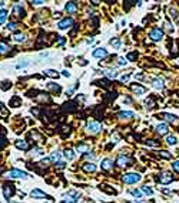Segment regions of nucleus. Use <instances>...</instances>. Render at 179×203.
<instances>
[{
  "label": "nucleus",
  "instance_id": "obj_1",
  "mask_svg": "<svg viewBox=\"0 0 179 203\" xmlns=\"http://www.w3.org/2000/svg\"><path fill=\"white\" fill-rule=\"evenodd\" d=\"M141 174L139 173H126V174H123V177H122V180L126 183V184H135V183H138V182H141Z\"/></svg>",
  "mask_w": 179,
  "mask_h": 203
},
{
  "label": "nucleus",
  "instance_id": "obj_2",
  "mask_svg": "<svg viewBox=\"0 0 179 203\" xmlns=\"http://www.w3.org/2000/svg\"><path fill=\"white\" fill-rule=\"evenodd\" d=\"M6 177H10V179H23V180H26L29 176H27V173H25V171H22V170L13 168V170H10V171L7 173Z\"/></svg>",
  "mask_w": 179,
  "mask_h": 203
},
{
  "label": "nucleus",
  "instance_id": "obj_3",
  "mask_svg": "<svg viewBox=\"0 0 179 203\" xmlns=\"http://www.w3.org/2000/svg\"><path fill=\"white\" fill-rule=\"evenodd\" d=\"M149 38H150L152 41H155V42L162 41V38H163V30H162V29H159V28H155V29H152V30H150Z\"/></svg>",
  "mask_w": 179,
  "mask_h": 203
},
{
  "label": "nucleus",
  "instance_id": "obj_4",
  "mask_svg": "<svg viewBox=\"0 0 179 203\" xmlns=\"http://www.w3.org/2000/svg\"><path fill=\"white\" fill-rule=\"evenodd\" d=\"M3 195L6 199H10L14 195V186L13 184H4L3 186Z\"/></svg>",
  "mask_w": 179,
  "mask_h": 203
},
{
  "label": "nucleus",
  "instance_id": "obj_5",
  "mask_svg": "<svg viewBox=\"0 0 179 203\" xmlns=\"http://www.w3.org/2000/svg\"><path fill=\"white\" fill-rule=\"evenodd\" d=\"M79 200V193H76V192H69L68 193V196H66V199H63L62 203H74Z\"/></svg>",
  "mask_w": 179,
  "mask_h": 203
},
{
  "label": "nucleus",
  "instance_id": "obj_6",
  "mask_svg": "<svg viewBox=\"0 0 179 203\" xmlns=\"http://www.w3.org/2000/svg\"><path fill=\"white\" fill-rule=\"evenodd\" d=\"M168 131H169L168 124H165V122H159V124L156 125V133H158L159 135H165V134H168Z\"/></svg>",
  "mask_w": 179,
  "mask_h": 203
},
{
  "label": "nucleus",
  "instance_id": "obj_7",
  "mask_svg": "<svg viewBox=\"0 0 179 203\" xmlns=\"http://www.w3.org/2000/svg\"><path fill=\"white\" fill-rule=\"evenodd\" d=\"M171 182H174V177H172L171 173H163V174H161L159 183H162V184H169Z\"/></svg>",
  "mask_w": 179,
  "mask_h": 203
},
{
  "label": "nucleus",
  "instance_id": "obj_8",
  "mask_svg": "<svg viewBox=\"0 0 179 203\" xmlns=\"http://www.w3.org/2000/svg\"><path fill=\"white\" fill-rule=\"evenodd\" d=\"M72 25H73V20H72L70 17H69V19L66 17V19H63L62 22H59L57 28H59L60 30H65V29H69V28H70Z\"/></svg>",
  "mask_w": 179,
  "mask_h": 203
},
{
  "label": "nucleus",
  "instance_id": "obj_9",
  "mask_svg": "<svg viewBox=\"0 0 179 203\" xmlns=\"http://www.w3.org/2000/svg\"><path fill=\"white\" fill-rule=\"evenodd\" d=\"M87 130H89V133H92V134H96V133H99L100 131V124L96 121H92L89 122V125H87Z\"/></svg>",
  "mask_w": 179,
  "mask_h": 203
},
{
  "label": "nucleus",
  "instance_id": "obj_10",
  "mask_svg": "<svg viewBox=\"0 0 179 203\" xmlns=\"http://www.w3.org/2000/svg\"><path fill=\"white\" fill-rule=\"evenodd\" d=\"M30 196H32L33 199H44V197H47L46 193L42 192L40 189H33V190L30 192Z\"/></svg>",
  "mask_w": 179,
  "mask_h": 203
},
{
  "label": "nucleus",
  "instance_id": "obj_11",
  "mask_svg": "<svg viewBox=\"0 0 179 203\" xmlns=\"http://www.w3.org/2000/svg\"><path fill=\"white\" fill-rule=\"evenodd\" d=\"M92 55H93V58H105V56H107V50L105 48H98L93 50Z\"/></svg>",
  "mask_w": 179,
  "mask_h": 203
},
{
  "label": "nucleus",
  "instance_id": "obj_12",
  "mask_svg": "<svg viewBox=\"0 0 179 203\" xmlns=\"http://www.w3.org/2000/svg\"><path fill=\"white\" fill-rule=\"evenodd\" d=\"M152 85H153L155 89L162 91V89H163V79H162V78H155V79L152 81Z\"/></svg>",
  "mask_w": 179,
  "mask_h": 203
},
{
  "label": "nucleus",
  "instance_id": "obj_13",
  "mask_svg": "<svg viewBox=\"0 0 179 203\" xmlns=\"http://www.w3.org/2000/svg\"><path fill=\"white\" fill-rule=\"evenodd\" d=\"M66 12L69 13V14H73L76 10H77V4L74 3V1H69V3H66Z\"/></svg>",
  "mask_w": 179,
  "mask_h": 203
},
{
  "label": "nucleus",
  "instance_id": "obj_14",
  "mask_svg": "<svg viewBox=\"0 0 179 203\" xmlns=\"http://www.w3.org/2000/svg\"><path fill=\"white\" fill-rule=\"evenodd\" d=\"M132 91H133L136 95H143V94L146 92V88H145V86H141L139 84H136V85H132Z\"/></svg>",
  "mask_w": 179,
  "mask_h": 203
},
{
  "label": "nucleus",
  "instance_id": "obj_15",
  "mask_svg": "<svg viewBox=\"0 0 179 203\" xmlns=\"http://www.w3.org/2000/svg\"><path fill=\"white\" fill-rule=\"evenodd\" d=\"M116 163H118V166L125 167V166H129L130 160H129L128 157H125V156H119V157H118V160H116Z\"/></svg>",
  "mask_w": 179,
  "mask_h": 203
},
{
  "label": "nucleus",
  "instance_id": "obj_16",
  "mask_svg": "<svg viewBox=\"0 0 179 203\" xmlns=\"http://www.w3.org/2000/svg\"><path fill=\"white\" fill-rule=\"evenodd\" d=\"M118 117L122 120H130V118H133V113L132 111H122V113H119Z\"/></svg>",
  "mask_w": 179,
  "mask_h": 203
},
{
  "label": "nucleus",
  "instance_id": "obj_17",
  "mask_svg": "<svg viewBox=\"0 0 179 203\" xmlns=\"http://www.w3.org/2000/svg\"><path fill=\"white\" fill-rule=\"evenodd\" d=\"M60 157H62V156H60L59 151H52V153H50V162L52 163H56V164L60 163Z\"/></svg>",
  "mask_w": 179,
  "mask_h": 203
},
{
  "label": "nucleus",
  "instance_id": "obj_18",
  "mask_svg": "<svg viewBox=\"0 0 179 203\" xmlns=\"http://www.w3.org/2000/svg\"><path fill=\"white\" fill-rule=\"evenodd\" d=\"M112 166H113V162H112L110 159H103V160H102V168H103V170H110Z\"/></svg>",
  "mask_w": 179,
  "mask_h": 203
},
{
  "label": "nucleus",
  "instance_id": "obj_19",
  "mask_svg": "<svg viewBox=\"0 0 179 203\" xmlns=\"http://www.w3.org/2000/svg\"><path fill=\"white\" fill-rule=\"evenodd\" d=\"M103 74L106 75L109 79H115V78L118 77V72H116L115 69H106V71H103Z\"/></svg>",
  "mask_w": 179,
  "mask_h": 203
},
{
  "label": "nucleus",
  "instance_id": "obj_20",
  "mask_svg": "<svg viewBox=\"0 0 179 203\" xmlns=\"http://www.w3.org/2000/svg\"><path fill=\"white\" fill-rule=\"evenodd\" d=\"M162 117H163L165 120L171 121V122H176V121H178V117H176V115H174V114H168V113H163V114H162Z\"/></svg>",
  "mask_w": 179,
  "mask_h": 203
},
{
  "label": "nucleus",
  "instance_id": "obj_21",
  "mask_svg": "<svg viewBox=\"0 0 179 203\" xmlns=\"http://www.w3.org/2000/svg\"><path fill=\"white\" fill-rule=\"evenodd\" d=\"M16 147L20 148V150H27L29 148V144L26 141H23V140H17L16 141Z\"/></svg>",
  "mask_w": 179,
  "mask_h": 203
},
{
  "label": "nucleus",
  "instance_id": "obj_22",
  "mask_svg": "<svg viewBox=\"0 0 179 203\" xmlns=\"http://www.w3.org/2000/svg\"><path fill=\"white\" fill-rule=\"evenodd\" d=\"M83 170L87 171V173H89V171H95V170H96V166H95L93 163H86V164L83 166Z\"/></svg>",
  "mask_w": 179,
  "mask_h": 203
},
{
  "label": "nucleus",
  "instance_id": "obj_23",
  "mask_svg": "<svg viewBox=\"0 0 179 203\" xmlns=\"http://www.w3.org/2000/svg\"><path fill=\"white\" fill-rule=\"evenodd\" d=\"M166 143H168L169 146H175V144L178 143V138H176L175 135H168V137H166Z\"/></svg>",
  "mask_w": 179,
  "mask_h": 203
},
{
  "label": "nucleus",
  "instance_id": "obj_24",
  "mask_svg": "<svg viewBox=\"0 0 179 203\" xmlns=\"http://www.w3.org/2000/svg\"><path fill=\"white\" fill-rule=\"evenodd\" d=\"M65 157H66L68 160H73V159H74V153H73V150L66 148V150H65Z\"/></svg>",
  "mask_w": 179,
  "mask_h": 203
},
{
  "label": "nucleus",
  "instance_id": "obj_25",
  "mask_svg": "<svg viewBox=\"0 0 179 203\" xmlns=\"http://www.w3.org/2000/svg\"><path fill=\"white\" fill-rule=\"evenodd\" d=\"M22 13H23L22 6H20V4H16V6H14V9H13V14H14V16H20Z\"/></svg>",
  "mask_w": 179,
  "mask_h": 203
},
{
  "label": "nucleus",
  "instance_id": "obj_26",
  "mask_svg": "<svg viewBox=\"0 0 179 203\" xmlns=\"http://www.w3.org/2000/svg\"><path fill=\"white\" fill-rule=\"evenodd\" d=\"M14 41L17 42V43H22V42L26 41V36H25L23 33H16V35H14Z\"/></svg>",
  "mask_w": 179,
  "mask_h": 203
},
{
  "label": "nucleus",
  "instance_id": "obj_27",
  "mask_svg": "<svg viewBox=\"0 0 179 203\" xmlns=\"http://www.w3.org/2000/svg\"><path fill=\"white\" fill-rule=\"evenodd\" d=\"M44 75L52 77V78H57V77H59V75H57V72H56V71H53V69H46V71H44Z\"/></svg>",
  "mask_w": 179,
  "mask_h": 203
},
{
  "label": "nucleus",
  "instance_id": "obj_28",
  "mask_svg": "<svg viewBox=\"0 0 179 203\" xmlns=\"http://www.w3.org/2000/svg\"><path fill=\"white\" fill-rule=\"evenodd\" d=\"M7 19V10H4V9H1L0 10V25L1 23H4V20Z\"/></svg>",
  "mask_w": 179,
  "mask_h": 203
},
{
  "label": "nucleus",
  "instance_id": "obj_29",
  "mask_svg": "<svg viewBox=\"0 0 179 203\" xmlns=\"http://www.w3.org/2000/svg\"><path fill=\"white\" fill-rule=\"evenodd\" d=\"M130 195H132V196H135L136 199H141V197H142V190L133 189V190H130Z\"/></svg>",
  "mask_w": 179,
  "mask_h": 203
},
{
  "label": "nucleus",
  "instance_id": "obj_30",
  "mask_svg": "<svg viewBox=\"0 0 179 203\" xmlns=\"http://www.w3.org/2000/svg\"><path fill=\"white\" fill-rule=\"evenodd\" d=\"M110 45H112L115 49H119V48H120V41H119L118 38H115V39H112V41H110Z\"/></svg>",
  "mask_w": 179,
  "mask_h": 203
},
{
  "label": "nucleus",
  "instance_id": "obj_31",
  "mask_svg": "<svg viewBox=\"0 0 179 203\" xmlns=\"http://www.w3.org/2000/svg\"><path fill=\"white\" fill-rule=\"evenodd\" d=\"M142 193L148 195V196H152V195H153V190H152L150 187H148V186H143V187H142Z\"/></svg>",
  "mask_w": 179,
  "mask_h": 203
},
{
  "label": "nucleus",
  "instance_id": "obj_32",
  "mask_svg": "<svg viewBox=\"0 0 179 203\" xmlns=\"http://www.w3.org/2000/svg\"><path fill=\"white\" fill-rule=\"evenodd\" d=\"M7 50H9V46H7L4 42H0V53L3 55V53H6Z\"/></svg>",
  "mask_w": 179,
  "mask_h": 203
},
{
  "label": "nucleus",
  "instance_id": "obj_33",
  "mask_svg": "<svg viewBox=\"0 0 179 203\" xmlns=\"http://www.w3.org/2000/svg\"><path fill=\"white\" fill-rule=\"evenodd\" d=\"M87 150H89L87 146H77V148H76L77 153H87Z\"/></svg>",
  "mask_w": 179,
  "mask_h": 203
},
{
  "label": "nucleus",
  "instance_id": "obj_34",
  "mask_svg": "<svg viewBox=\"0 0 179 203\" xmlns=\"http://www.w3.org/2000/svg\"><path fill=\"white\" fill-rule=\"evenodd\" d=\"M49 88L52 91H56V92H60V86L59 85H53V84H49Z\"/></svg>",
  "mask_w": 179,
  "mask_h": 203
},
{
  "label": "nucleus",
  "instance_id": "obj_35",
  "mask_svg": "<svg viewBox=\"0 0 179 203\" xmlns=\"http://www.w3.org/2000/svg\"><path fill=\"white\" fill-rule=\"evenodd\" d=\"M7 29H9V30H12V32H13V30H16V23H14V22L7 23Z\"/></svg>",
  "mask_w": 179,
  "mask_h": 203
},
{
  "label": "nucleus",
  "instance_id": "obj_36",
  "mask_svg": "<svg viewBox=\"0 0 179 203\" xmlns=\"http://www.w3.org/2000/svg\"><path fill=\"white\" fill-rule=\"evenodd\" d=\"M35 156H43L44 153H43V150L42 148H35V153H33Z\"/></svg>",
  "mask_w": 179,
  "mask_h": 203
},
{
  "label": "nucleus",
  "instance_id": "obj_37",
  "mask_svg": "<svg viewBox=\"0 0 179 203\" xmlns=\"http://www.w3.org/2000/svg\"><path fill=\"white\" fill-rule=\"evenodd\" d=\"M161 156H162L163 159H171V154H169L168 151H161Z\"/></svg>",
  "mask_w": 179,
  "mask_h": 203
},
{
  "label": "nucleus",
  "instance_id": "obj_38",
  "mask_svg": "<svg viewBox=\"0 0 179 203\" xmlns=\"http://www.w3.org/2000/svg\"><path fill=\"white\" fill-rule=\"evenodd\" d=\"M172 168H174L175 171H178V173H179V160H178V162H175L174 164H172Z\"/></svg>",
  "mask_w": 179,
  "mask_h": 203
},
{
  "label": "nucleus",
  "instance_id": "obj_39",
  "mask_svg": "<svg viewBox=\"0 0 179 203\" xmlns=\"http://www.w3.org/2000/svg\"><path fill=\"white\" fill-rule=\"evenodd\" d=\"M118 64H119L120 66H122V65H126V59H125V58H119V59H118Z\"/></svg>",
  "mask_w": 179,
  "mask_h": 203
},
{
  "label": "nucleus",
  "instance_id": "obj_40",
  "mask_svg": "<svg viewBox=\"0 0 179 203\" xmlns=\"http://www.w3.org/2000/svg\"><path fill=\"white\" fill-rule=\"evenodd\" d=\"M120 81H122V82H128V81H129V75H122V77H120Z\"/></svg>",
  "mask_w": 179,
  "mask_h": 203
},
{
  "label": "nucleus",
  "instance_id": "obj_41",
  "mask_svg": "<svg viewBox=\"0 0 179 203\" xmlns=\"http://www.w3.org/2000/svg\"><path fill=\"white\" fill-rule=\"evenodd\" d=\"M135 58H136V53H129V55L126 56V59H129V61H130V59H135Z\"/></svg>",
  "mask_w": 179,
  "mask_h": 203
},
{
  "label": "nucleus",
  "instance_id": "obj_42",
  "mask_svg": "<svg viewBox=\"0 0 179 203\" xmlns=\"http://www.w3.org/2000/svg\"><path fill=\"white\" fill-rule=\"evenodd\" d=\"M65 166H66V163H65V162L57 163V168H65Z\"/></svg>",
  "mask_w": 179,
  "mask_h": 203
},
{
  "label": "nucleus",
  "instance_id": "obj_43",
  "mask_svg": "<svg viewBox=\"0 0 179 203\" xmlns=\"http://www.w3.org/2000/svg\"><path fill=\"white\" fill-rule=\"evenodd\" d=\"M62 75H63V77H68V78H69V77H70V72H69V71H62Z\"/></svg>",
  "mask_w": 179,
  "mask_h": 203
},
{
  "label": "nucleus",
  "instance_id": "obj_44",
  "mask_svg": "<svg viewBox=\"0 0 179 203\" xmlns=\"http://www.w3.org/2000/svg\"><path fill=\"white\" fill-rule=\"evenodd\" d=\"M12 104L17 105V104H19V98H17V97H14V98H13V101H12Z\"/></svg>",
  "mask_w": 179,
  "mask_h": 203
},
{
  "label": "nucleus",
  "instance_id": "obj_45",
  "mask_svg": "<svg viewBox=\"0 0 179 203\" xmlns=\"http://www.w3.org/2000/svg\"><path fill=\"white\" fill-rule=\"evenodd\" d=\"M44 1H42V0H36V1H33V4H36V6H40V4H43Z\"/></svg>",
  "mask_w": 179,
  "mask_h": 203
},
{
  "label": "nucleus",
  "instance_id": "obj_46",
  "mask_svg": "<svg viewBox=\"0 0 179 203\" xmlns=\"http://www.w3.org/2000/svg\"><path fill=\"white\" fill-rule=\"evenodd\" d=\"M87 159H95V154H86Z\"/></svg>",
  "mask_w": 179,
  "mask_h": 203
},
{
  "label": "nucleus",
  "instance_id": "obj_47",
  "mask_svg": "<svg viewBox=\"0 0 179 203\" xmlns=\"http://www.w3.org/2000/svg\"><path fill=\"white\" fill-rule=\"evenodd\" d=\"M63 43H65V39H63V38H62V39H59V45H63Z\"/></svg>",
  "mask_w": 179,
  "mask_h": 203
},
{
  "label": "nucleus",
  "instance_id": "obj_48",
  "mask_svg": "<svg viewBox=\"0 0 179 203\" xmlns=\"http://www.w3.org/2000/svg\"><path fill=\"white\" fill-rule=\"evenodd\" d=\"M132 203H146V202H143V200H133Z\"/></svg>",
  "mask_w": 179,
  "mask_h": 203
},
{
  "label": "nucleus",
  "instance_id": "obj_49",
  "mask_svg": "<svg viewBox=\"0 0 179 203\" xmlns=\"http://www.w3.org/2000/svg\"><path fill=\"white\" fill-rule=\"evenodd\" d=\"M3 4H4V1H0V7H1V6H3Z\"/></svg>",
  "mask_w": 179,
  "mask_h": 203
}]
</instances>
